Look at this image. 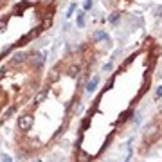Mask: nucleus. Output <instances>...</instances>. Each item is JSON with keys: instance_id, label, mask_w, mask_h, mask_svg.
<instances>
[{"instance_id": "nucleus-1", "label": "nucleus", "mask_w": 162, "mask_h": 162, "mask_svg": "<svg viewBox=\"0 0 162 162\" xmlns=\"http://www.w3.org/2000/svg\"><path fill=\"white\" fill-rule=\"evenodd\" d=\"M31 121H32L31 115H25V117H22L20 121H18V126H20L22 130H27V128H29V124H31Z\"/></svg>"}, {"instance_id": "nucleus-2", "label": "nucleus", "mask_w": 162, "mask_h": 162, "mask_svg": "<svg viewBox=\"0 0 162 162\" xmlns=\"http://www.w3.org/2000/svg\"><path fill=\"white\" fill-rule=\"evenodd\" d=\"M88 155H86V153H83V151H81V153H79V162H88Z\"/></svg>"}, {"instance_id": "nucleus-3", "label": "nucleus", "mask_w": 162, "mask_h": 162, "mask_svg": "<svg viewBox=\"0 0 162 162\" xmlns=\"http://www.w3.org/2000/svg\"><path fill=\"white\" fill-rule=\"evenodd\" d=\"M162 95V86H160V88H158V92H157V97H160Z\"/></svg>"}]
</instances>
